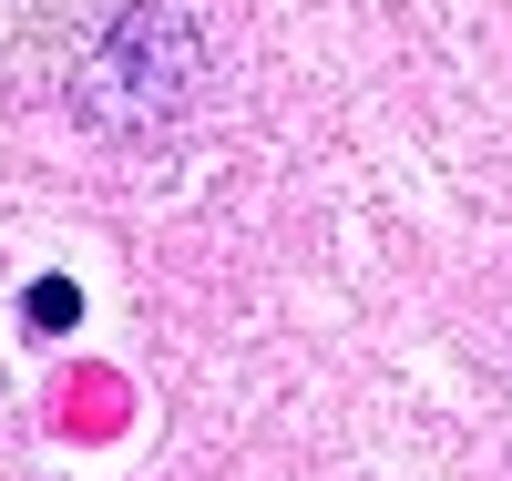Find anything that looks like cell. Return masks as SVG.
<instances>
[{"instance_id":"6da1fadb","label":"cell","mask_w":512,"mask_h":481,"mask_svg":"<svg viewBox=\"0 0 512 481\" xmlns=\"http://www.w3.org/2000/svg\"><path fill=\"white\" fill-rule=\"evenodd\" d=\"M195 103H205V21L185 0H123L72 52V113L113 144L175 134Z\"/></svg>"},{"instance_id":"7a4b0ae2","label":"cell","mask_w":512,"mask_h":481,"mask_svg":"<svg viewBox=\"0 0 512 481\" xmlns=\"http://www.w3.org/2000/svg\"><path fill=\"white\" fill-rule=\"evenodd\" d=\"M103 11H123V0H0V41H93Z\"/></svg>"},{"instance_id":"3957f363","label":"cell","mask_w":512,"mask_h":481,"mask_svg":"<svg viewBox=\"0 0 512 481\" xmlns=\"http://www.w3.org/2000/svg\"><path fill=\"white\" fill-rule=\"evenodd\" d=\"M62 318H82V297H72L62 277H41V287H31V328H62Z\"/></svg>"}]
</instances>
